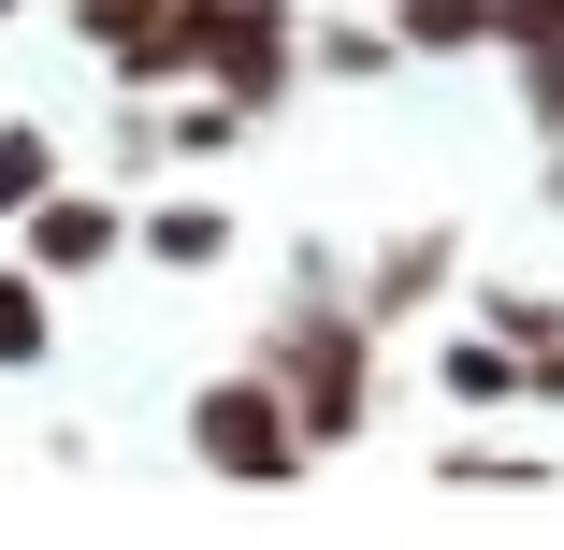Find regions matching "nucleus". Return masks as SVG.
I'll list each match as a JSON object with an SVG mask.
<instances>
[{"label":"nucleus","mask_w":564,"mask_h":550,"mask_svg":"<svg viewBox=\"0 0 564 550\" xmlns=\"http://www.w3.org/2000/svg\"><path fill=\"white\" fill-rule=\"evenodd\" d=\"M203 87L247 101V117H275L304 87V15L290 0H203Z\"/></svg>","instance_id":"obj_3"},{"label":"nucleus","mask_w":564,"mask_h":550,"mask_svg":"<svg viewBox=\"0 0 564 550\" xmlns=\"http://www.w3.org/2000/svg\"><path fill=\"white\" fill-rule=\"evenodd\" d=\"M261 377L290 391V420H304V450H318V464H333V450H362V434H377V319L304 261V290L261 319Z\"/></svg>","instance_id":"obj_1"},{"label":"nucleus","mask_w":564,"mask_h":550,"mask_svg":"<svg viewBox=\"0 0 564 550\" xmlns=\"http://www.w3.org/2000/svg\"><path fill=\"white\" fill-rule=\"evenodd\" d=\"M448 276H464V233H448V217H434V233H391V247L362 261V290H348V304L377 319V334H405V319H420V304H434Z\"/></svg>","instance_id":"obj_6"},{"label":"nucleus","mask_w":564,"mask_h":550,"mask_svg":"<svg viewBox=\"0 0 564 550\" xmlns=\"http://www.w3.org/2000/svg\"><path fill=\"white\" fill-rule=\"evenodd\" d=\"M44 348H58V304H44V276H30V261H0V377H30Z\"/></svg>","instance_id":"obj_10"},{"label":"nucleus","mask_w":564,"mask_h":550,"mask_svg":"<svg viewBox=\"0 0 564 550\" xmlns=\"http://www.w3.org/2000/svg\"><path fill=\"white\" fill-rule=\"evenodd\" d=\"M0 15H30V0H0Z\"/></svg>","instance_id":"obj_16"},{"label":"nucleus","mask_w":564,"mask_h":550,"mask_svg":"<svg viewBox=\"0 0 564 550\" xmlns=\"http://www.w3.org/2000/svg\"><path fill=\"white\" fill-rule=\"evenodd\" d=\"M15 261H30L44 290H58V276H101V261H131V203H101V188L58 174V188L15 217Z\"/></svg>","instance_id":"obj_4"},{"label":"nucleus","mask_w":564,"mask_h":550,"mask_svg":"<svg viewBox=\"0 0 564 550\" xmlns=\"http://www.w3.org/2000/svg\"><path fill=\"white\" fill-rule=\"evenodd\" d=\"M145 15H160V0H73V44H87V58H117Z\"/></svg>","instance_id":"obj_14"},{"label":"nucleus","mask_w":564,"mask_h":550,"mask_svg":"<svg viewBox=\"0 0 564 550\" xmlns=\"http://www.w3.org/2000/svg\"><path fill=\"white\" fill-rule=\"evenodd\" d=\"M188 464H203V478H232V493H290L318 450H304L290 391L247 363V377H203V391H188Z\"/></svg>","instance_id":"obj_2"},{"label":"nucleus","mask_w":564,"mask_h":550,"mask_svg":"<svg viewBox=\"0 0 564 550\" xmlns=\"http://www.w3.org/2000/svg\"><path fill=\"white\" fill-rule=\"evenodd\" d=\"M492 58L521 87V117L564 145V0H492Z\"/></svg>","instance_id":"obj_5"},{"label":"nucleus","mask_w":564,"mask_h":550,"mask_svg":"<svg viewBox=\"0 0 564 550\" xmlns=\"http://www.w3.org/2000/svg\"><path fill=\"white\" fill-rule=\"evenodd\" d=\"M44 188H58V131H30V117H15V131H0V233H15Z\"/></svg>","instance_id":"obj_11"},{"label":"nucleus","mask_w":564,"mask_h":550,"mask_svg":"<svg viewBox=\"0 0 564 550\" xmlns=\"http://www.w3.org/2000/svg\"><path fill=\"white\" fill-rule=\"evenodd\" d=\"M405 58H492V0H391Z\"/></svg>","instance_id":"obj_8"},{"label":"nucleus","mask_w":564,"mask_h":550,"mask_svg":"<svg viewBox=\"0 0 564 550\" xmlns=\"http://www.w3.org/2000/svg\"><path fill=\"white\" fill-rule=\"evenodd\" d=\"M478 319H492V334H507V348H550V334H564V304H550V290H492Z\"/></svg>","instance_id":"obj_13"},{"label":"nucleus","mask_w":564,"mask_h":550,"mask_svg":"<svg viewBox=\"0 0 564 550\" xmlns=\"http://www.w3.org/2000/svg\"><path fill=\"white\" fill-rule=\"evenodd\" d=\"M131 247L160 276H217V261H232V217H217V203H160V217H131Z\"/></svg>","instance_id":"obj_7"},{"label":"nucleus","mask_w":564,"mask_h":550,"mask_svg":"<svg viewBox=\"0 0 564 550\" xmlns=\"http://www.w3.org/2000/svg\"><path fill=\"white\" fill-rule=\"evenodd\" d=\"M550 217H564V160H550Z\"/></svg>","instance_id":"obj_15"},{"label":"nucleus","mask_w":564,"mask_h":550,"mask_svg":"<svg viewBox=\"0 0 564 550\" xmlns=\"http://www.w3.org/2000/svg\"><path fill=\"white\" fill-rule=\"evenodd\" d=\"M304 73H348V87H377V73H405V44H391V15H377V30H304Z\"/></svg>","instance_id":"obj_12"},{"label":"nucleus","mask_w":564,"mask_h":550,"mask_svg":"<svg viewBox=\"0 0 564 550\" xmlns=\"http://www.w3.org/2000/svg\"><path fill=\"white\" fill-rule=\"evenodd\" d=\"M434 377H448V406H521V348L492 334V319H478V334H448Z\"/></svg>","instance_id":"obj_9"}]
</instances>
